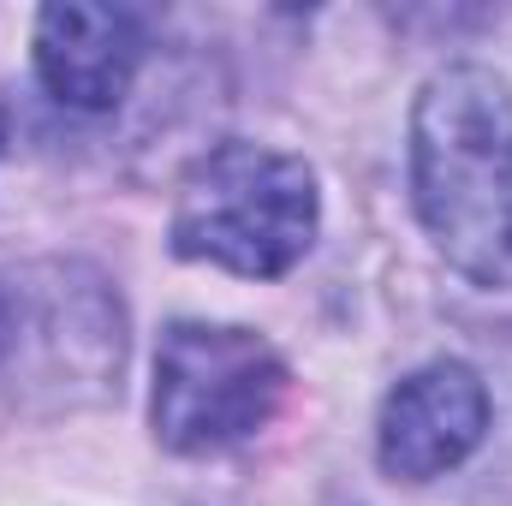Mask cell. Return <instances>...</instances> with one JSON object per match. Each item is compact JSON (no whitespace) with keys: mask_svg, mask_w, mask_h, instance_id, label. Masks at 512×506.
I'll list each match as a JSON object with an SVG mask.
<instances>
[{"mask_svg":"<svg viewBox=\"0 0 512 506\" xmlns=\"http://www.w3.org/2000/svg\"><path fill=\"white\" fill-rule=\"evenodd\" d=\"M143 66V18L131 6H42L36 72L66 108H114Z\"/></svg>","mask_w":512,"mask_h":506,"instance_id":"5","label":"cell"},{"mask_svg":"<svg viewBox=\"0 0 512 506\" xmlns=\"http://www.w3.org/2000/svg\"><path fill=\"white\" fill-rule=\"evenodd\" d=\"M483 435H489V387L477 381L471 364L441 358L387 393L376 453H382L387 477L429 483V477L465 465Z\"/></svg>","mask_w":512,"mask_h":506,"instance_id":"4","label":"cell"},{"mask_svg":"<svg viewBox=\"0 0 512 506\" xmlns=\"http://www.w3.org/2000/svg\"><path fill=\"white\" fill-rule=\"evenodd\" d=\"M18 346V304H12V292L0 286V358Z\"/></svg>","mask_w":512,"mask_h":506,"instance_id":"6","label":"cell"},{"mask_svg":"<svg viewBox=\"0 0 512 506\" xmlns=\"http://www.w3.org/2000/svg\"><path fill=\"white\" fill-rule=\"evenodd\" d=\"M316 215V173L298 155L262 143H221L179 185L173 251L245 280H280L292 262H304Z\"/></svg>","mask_w":512,"mask_h":506,"instance_id":"2","label":"cell"},{"mask_svg":"<svg viewBox=\"0 0 512 506\" xmlns=\"http://www.w3.org/2000/svg\"><path fill=\"white\" fill-rule=\"evenodd\" d=\"M411 203L465 280L512 286V90L489 66H447L423 84Z\"/></svg>","mask_w":512,"mask_h":506,"instance_id":"1","label":"cell"},{"mask_svg":"<svg viewBox=\"0 0 512 506\" xmlns=\"http://www.w3.org/2000/svg\"><path fill=\"white\" fill-rule=\"evenodd\" d=\"M286 399V364L251 328L173 322L155 352V441L167 453L203 459L251 441Z\"/></svg>","mask_w":512,"mask_h":506,"instance_id":"3","label":"cell"}]
</instances>
